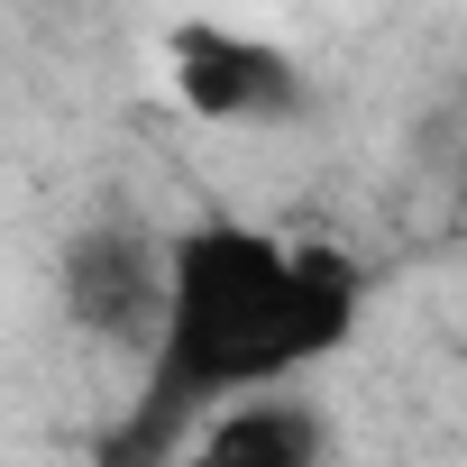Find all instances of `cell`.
Returning a JSON list of instances; mask_svg holds the SVG:
<instances>
[{
	"label": "cell",
	"instance_id": "cell-1",
	"mask_svg": "<svg viewBox=\"0 0 467 467\" xmlns=\"http://www.w3.org/2000/svg\"><path fill=\"white\" fill-rule=\"evenodd\" d=\"M367 321V266L330 239H285L266 220L202 211L174 229V294L147 348L129 467L183 458V440L239 394L303 385Z\"/></svg>",
	"mask_w": 467,
	"mask_h": 467
},
{
	"label": "cell",
	"instance_id": "cell-2",
	"mask_svg": "<svg viewBox=\"0 0 467 467\" xmlns=\"http://www.w3.org/2000/svg\"><path fill=\"white\" fill-rule=\"evenodd\" d=\"M174 294V229H147L138 211H101L56 248V312L92 348H156Z\"/></svg>",
	"mask_w": 467,
	"mask_h": 467
},
{
	"label": "cell",
	"instance_id": "cell-3",
	"mask_svg": "<svg viewBox=\"0 0 467 467\" xmlns=\"http://www.w3.org/2000/svg\"><path fill=\"white\" fill-rule=\"evenodd\" d=\"M165 83L202 129H294L312 110V74L285 37L229 28V19H174L165 28Z\"/></svg>",
	"mask_w": 467,
	"mask_h": 467
},
{
	"label": "cell",
	"instance_id": "cell-4",
	"mask_svg": "<svg viewBox=\"0 0 467 467\" xmlns=\"http://www.w3.org/2000/svg\"><path fill=\"white\" fill-rule=\"evenodd\" d=\"M330 458H339V431L312 385L239 394L183 440V467H330Z\"/></svg>",
	"mask_w": 467,
	"mask_h": 467
},
{
	"label": "cell",
	"instance_id": "cell-5",
	"mask_svg": "<svg viewBox=\"0 0 467 467\" xmlns=\"http://www.w3.org/2000/svg\"><path fill=\"white\" fill-rule=\"evenodd\" d=\"M458 202H467V156H458Z\"/></svg>",
	"mask_w": 467,
	"mask_h": 467
}]
</instances>
